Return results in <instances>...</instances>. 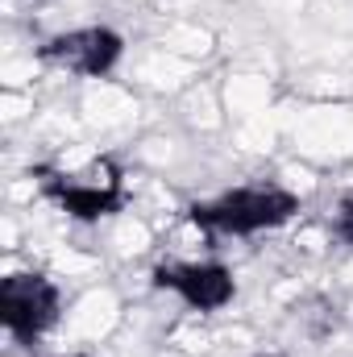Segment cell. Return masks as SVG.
<instances>
[{"label":"cell","instance_id":"6da1fadb","mask_svg":"<svg viewBox=\"0 0 353 357\" xmlns=\"http://www.w3.org/2000/svg\"><path fill=\"white\" fill-rule=\"evenodd\" d=\"M295 208L299 199L283 187H241L220 195L216 204H195L191 220L212 233H258L270 225H283Z\"/></svg>","mask_w":353,"mask_h":357},{"label":"cell","instance_id":"3957f363","mask_svg":"<svg viewBox=\"0 0 353 357\" xmlns=\"http://www.w3.org/2000/svg\"><path fill=\"white\" fill-rule=\"evenodd\" d=\"M46 59L75 71V75H104L112 71V63L121 59V38L112 29H71V33H59L50 46H46Z\"/></svg>","mask_w":353,"mask_h":357},{"label":"cell","instance_id":"7a4b0ae2","mask_svg":"<svg viewBox=\"0 0 353 357\" xmlns=\"http://www.w3.org/2000/svg\"><path fill=\"white\" fill-rule=\"evenodd\" d=\"M0 316H4V328L13 337L33 341L59 316V291L42 274H13L0 287Z\"/></svg>","mask_w":353,"mask_h":357},{"label":"cell","instance_id":"5b68a950","mask_svg":"<svg viewBox=\"0 0 353 357\" xmlns=\"http://www.w3.org/2000/svg\"><path fill=\"white\" fill-rule=\"evenodd\" d=\"M158 287H171L179 291L191 307L200 312H212V307H225L233 299V278L229 270L216 266V262H195V266H163L158 270Z\"/></svg>","mask_w":353,"mask_h":357},{"label":"cell","instance_id":"277c9868","mask_svg":"<svg viewBox=\"0 0 353 357\" xmlns=\"http://www.w3.org/2000/svg\"><path fill=\"white\" fill-rule=\"evenodd\" d=\"M54 195L59 204L80 216V220H100L108 212H117L121 204V178H117V167L112 162H91L84 175L67 178V183H54Z\"/></svg>","mask_w":353,"mask_h":357},{"label":"cell","instance_id":"8992f818","mask_svg":"<svg viewBox=\"0 0 353 357\" xmlns=\"http://www.w3.org/2000/svg\"><path fill=\"white\" fill-rule=\"evenodd\" d=\"M337 233H341V241L353 245V199H345L341 212H337Z\"/></svg>","mask_w":353,"mask_h":357}]
</instances>
